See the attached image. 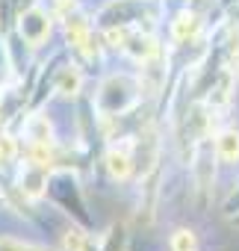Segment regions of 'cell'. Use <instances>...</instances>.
Segmentation results:
<instances>
[{"label":"cell","mask_w":239,"mask_h":251,"mask_svg":"<svg viewBox=\"0 0 239 251\" xmlns=\"http://www.w3.org/2000/svg\"><path fill=\"white\" fill-rule=\"evenodd\" d=\"M18 154H21L18 139L3 130V133H0V169H3V166H12V163L18 160Z\"/></svg>","instance_id":"cell-10"},{"label":"cell","mask_w":239,"mask_h":251,"mask_svg":"<svg viewBox=\"0 0 239 251\" xmlns=\"http://www.w3.org/2000/svg\"><path fill=\"white\" fill-rule=\"evenodd\" d=\"M213 154H215L218 166L239 169V127L218 130L215 133V142H213Z\"/></svg>","instance_id":"cell-7"},{"label":"cell","mask_w":239,"mask_h":251,"mask_svg":"<svg viewBox=\"0 0 239 251\" xmlns=\"http://www.w3.org/2000/svg\"><path fill=\"white\" fill-rule=\"evenodd\" d=\"M103 172L112 183L124 186L136 177V157H133V142H118L109 145L103 154Z\"/></svg>","instance_id":"cell-4"},{"label":"cell","mask_w":239,"mask_h":251,"mask_svg":"<svg viewBox=\"0 0 239 251\" xmlns=\"http://www.w3.org/2000/svg\"><path fill=\"white\" fill-rule=\"evenodd\" d=\"M0 251H50L48 245L30 242L24 236H12V233H0Z\"/></svg>","instance_id":"cell-9"},{"label":"cell","mask_w":239,"mask_h":251,"mask_svg":"<svg viewBox=\"0 0 239 251\" xmlns=\"http://www.w3.org/2000/svg\"><path fill=\"white\" fill-rule=\"evenodd\" d=\"M233 227H239V216H233Z\"/></svg>","instance_id":"cell-12"},{"label":"cell","mask_w":239,"mask_h":251,"mask_svg":"<svg viewBox=\"0 0 239 251\" xmlns=\"http://www.w3.org/2000/svg\"><path fill=\"white\" fill-rule=\"evenodd\" d=\"M18 24V39L27 45V48H42L48 39H50V33H53V15L48 12V9H42V6H30V9H24L18 18H15Z\"/></svg>","instance_id":"cell-3"},{"label":"cell","mask_w":239,"mask_h":251,"mask_svg":"<svg viewBox=\"0 0 239 251\" xmlns=\"http://www.w3.org/2000/svg\"><path fill=\"white\" fill-rule=\"evenodd\" d=\"M186 251H198V245H195V248H186Z\"/></svg>","instance_id":"cell-13"},{"label":"cell","mask_w":239,"mask_h":251,"mask_svg":"<svg viewBox=\"0 0 239 251\" xmlns=\"http://www.w3.org/2000/svg\"><path fill=\"white\" fill-rule=\"evenodd\" d=\"M86 86V74L77 62H62L53 74V95L62 100H74Z\"/></svg>","instance_id":"cell-6"},{"label":"cell","mask_w":239,"mask_h":251,"mask_svg":"<svg viewBox=\"0 0 239 251\" xmlns=\"http://www.w3.org/2000/svg\"><path fill=\"white\" fill-rule=\"evenodd\" d=\"M139 100H142L139 77L124 74V71H112L97 83L92 109L97 112V118H118V115H127L133 106H139Z\"/></svg>","instance_id":"cell-1"},{"label":"cell","mask_w":239,"mask_h":251,"mask_svg":"<svg viewBox=\"0 0 239 251\" xmlns=\"http://www.w3.org/2000/svg\"><path fill=\"white\" fill-rule=\"evenodd\" d=\"M45 198L53 201L56 210H62L71 222L83 225V227H92V216L86 213V198H83V189L77 183V177L65 169L59 172H50L48 177V189H45Z\"/></svg>","instance_id":"cell-2"},{"label":"cell","mask_w":239,"mask_h":251,"mask_svg":"<svg viewBox=\"0 0 239 251\" xmlns=\"http://www.w3.org/2000/svg\"><path fill=\"white\" fill-rule=\"evenodd\" d=\"M168 245H171V251H186V248H195V245H198V236H195V230H189V227H177V230L168 236Z\"/></svg>","instance_id":"cell-11"},{"label":"cell","mask_w":239,"mask_h":251,"mask_svg":"<svg viewBox=\"0 0 239 251\" xmlns=\"http://www.w3.org/2000/svg\"><path fill=\"white\" fill-rule=\"evenodd\" d=\"M24 136H27V145L56 142V139H53V121H50L45 112H33V115H27V121H24Z\"/></svg>","instance_id":"cell-8"},{"label":"cell","mask_w":239,"mask_h":251,"mask_svg":"<svg viewBox=\"0 0 239 251\" xmlns=\"http://www.w3.org/2000/svg\"><path fill=\"white\" fill-rule=\"evenodd\" d=\"M201 27H204V21L195 9H180L168 24V36H171L174 48H192L195 39L201 36Z\"/></svg>","instance_id":"cell-5"}]
</instances>
